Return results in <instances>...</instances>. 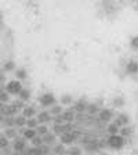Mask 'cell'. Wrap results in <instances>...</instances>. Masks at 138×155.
<instances>
[{"instance_id":"1","label":"cell","mask_w":138,"mask_h":155,"mask_svg":"<svg viewBox=\"0 0 138 155\" xmlns=\"http://www.w3.org/2000/svg\"><path fill=\"white\" fill-rule=\"evenodd\" d=\"M21 90H22V84L19 81H10L6 84V91L8 94H19Z\"/></svg>"},{"instance_id":"2","label":"cell","mask_w":138,"mask_h":155,"mask_svg":"<svg viewBox=\"0 0 138 155\" xmlns=\"http://www.w3.org/2000/svg\"><path fill=\"white\" fill-rule=\"evenodd\" d=\"M123 137L122 136H117V134H112L109 137V139H108V144L111 145V147H112V148H122L123 147Z\"/></svg>"},{"instance_id":"3","label":"cell","mask_w":138,"mask_h":155,"mask_svg":"<svg viewBox=\"0 0 138 155\" xmlns=\"http://www.w3.org/2000/svg\"><path fill=\"white\" fill-rule=\"evenodd\" d=\"M79 134H80L79 132H66L61 136V141L64 143V144H69V143L75 141V140L79 137Z\"/></svg>"},{"instance_id":"4","label":"cell","mask_w":138,"mask_h":155,"mask_svg":"<svg viewBox=\"0 0 138 155\" xmlns=\"http://www.w3.org/2000/svg\"><path fill=\"white\" fill-rule=\"evenodd\" d=\"M39 101H40V104H42V105L47 107V105H51V104L54 103L55 97L53 96L51 93H46V94H43V96L39 98Z\"/></svg>"},{"instance_id":"5","label":"cell","mask_w":138,"mask_h":155,"mask_svg":"<svg viewBox=\"0 0 138 155\" xmlns=\"http://www.w3.org/2000/svg\"><path fill=\"white\" fill-rule=\"evenodd\" d=\"M13 150H14V152H22L25 150V141L22 139H14Z\"/></svg>"},{"instance_id":"6","label":"cell","mask_w":138,"mask_h":155,"mask_svg":"<svg viewBox=\"0 0 138 155\" xmlns=\"http://www.w3.org/2000/svg\"><path fill=\"white\" fill-rule=\"evenodd\" d=\"M21 133L24 134V137H25L26 140H32L33 137H36V136H37V133H36L35 129H25V130L21 129Z\"/></svg>"},{"instance_id":"7","label":"cell","mask_w":138,"mask_h":155,"mask_svg":"<svg viewBox=\"0 0 138 155\" xmlns=\"http://www.w3.org/2000/svg\"><path fill=\"white\" fill-rule=\"evenodd\" d=\"M33 115H35V108H32V107H25L22 110V116H25L26 119L33 118Z\"/></svg>"},{"instance_id":"8","label":"cell","mask_w":138,"mask_h":155,"mask_svg":"<svg viewBox=\"0 0 138 155\" xmlns=\"http://www.w3.org/2000/svg\"><path fill=\"white\" fill-rule=\"evenodd\" d=\"M111 116H112V111H109V110H104L100 112V119L102 122H108L111 119Z\"/></svg>"},{"instance_id":"9","label":"cell","mask_w":138,"mask_h":155,"mask_svg":"<svg viewBox=\"0 0 138 155\" xmlns=\"http://www.w3.org/2000/svg\"><path fill=\"white\" fill-rule=\"evenodd\" d=\"M127 123H129V118L126 115H119L117 119H116V122H115V125L116 126H126Z\"/></svg>"},{"instance_id":"10","label":"cell","mask_w":138,"mask_h":155,"mask_svg":"<svg viewBox=\"0 0 138 155\" xmlns=\"http://www.w3.org/2000/svg\"><path fill=\"white\" fill-rule=\"evenodd\" d=\"M127 72L129 74H137L138 72V64L135 61H131L127 64Z\"/></svg>"},{"instance_id":"11","label":"cell","mask_w":138,"mask_h":155,"mask_svg":"<svg viewBox=\"0 0 138 155\" xmlns=\"http://www.w3.org/2000/svg\"><path fill=\"white\" fill-rule=\"evenodd\" d=\"M4 136H6L7 139H17V130L13 129V127H7L6 132H4Z\"/></svg>"},{"instance_id":"12","label":"cell","mask_w":138,"mask_h":155,"mask_svg":"<svg viewBox=\"0 0 138 155\" xmlns=\"http://www.w3.org/2000/svg\"><path fill=\"white\" fill-rule=\"evenodd\" d=\"M50 120V114L48 112H40L37 116V122L39 123H46Z\"/></svg>"},{"instance_id":"13","label":"cell","mask_w":138,"mask_h":155,"mask_svg":"<svg viewBox=\"0 0 138 155\" xmlns=\"http://www.w3.org/2000/svg\"><path fill=\"white\" fill-rule=\"evenodd\" d=\"M8 145H10L8 139L4 134H0V150H6Z\"/></svg>"},{"instance_id":"14","label":"cell","mask_w":138,"mask_h":155,"mask_svg":"<svg viewBox=\"0 0 138 155\" xmlns=\"http://www.w3.org/2000/svg\"><path fill=\"white\" fill-rule=\"evenodd\" d=\"M29 97H30V93H29V90H26V89H22V90L19 91V98H21V101H28Z\"/></svg>"},{"instance_id":"15","label":"cell","mask_w":138,"mask_h":155,"mask_svg":"<svg viewBox=\"0 0 138 155\" xmlns=\"http://www.w3.org/2000/svg\"><path fill=\"white\" fill-rule=\"evenodd\" d=\"M37 119H35V118H29V119H26V126H28V129H35V127H37Z\"/></svg>"},{"instance_id":"16","label":"cell","mask_w":138,"mask_h":155,"mask_svg":"<svg viewBox=\"0 0 138 155\" xmlns=\"http://www.w3.org/2000/svg\"><path fill=\"white\" fill-rule=\"evenodd\" d=\"M25 155H42V151H40L39 147H32V148H29L26 151Z\"/></svg>"},{"instance_id":"17","label":"cell","mask_w":138,"mask_h":155,"mask_svg":"<svg viewBox=\"0 0 138 155\" xmlns=\"http://www.w3.org/2000/svg\"><path fill=\"white\" fill-rule=\"evenodd\" d=\"M28 78V74H26V71L25 69H18L17 71V79H21V81H24V79H26Z\"/></svg>"},{"instance_id":"18","label":"cell","mask_w":138,"mask_h":155,"mask_svg":"<svg viewBox=\"0 0 138 155\" xmlns=\"http://www.w3.org/2000/svg\"><path fill=\"white\" fill-rule=\"evenodd\" d=\"M15 125L22 127L24 125H26V118H25V116H22V115H21V116H17V118H15Z\"/></svg>"},{"instance_id":"19","label":"cell","mask_w":138,"mask_h":155,"mask_svg":"<svg viewBox=\"0 0 138 155\" xmlns=\"http://www.w3.org/2000/svg\"><path fill=\"white\" fill-rule=\"evenodd\" d=\"M42 144H43L42 137L36 136V137H33V139H32V147H40Z\"/></svg>"},{"instance_id":"20","label":"cell","mask_w":138,"mask_h":155,"mask_svg":"<svg viewBox=\"0 0 138 155\" xmlns=\"http://www.w3.org/2000/svg\"><path fill=\"white\" fill-rule=\"evenodd\" d=\"M8 96H10V94L7 93L6 90H4L3 93L0 94V103H2V104H4V103H8Z\"/></svg>"},{"instance_id":"21","label":"cell","mask_w":138,"mask_h":155,"mask_svg":"<svg viewBox=\"0 0 138 155\" xmlns=\"http://www.w3.org/2000/svg\"><path fill=\"white\" fill-rule=\"evenodd\" d=\"M36 133H37L39 136H43V134H46V133H47V127H46L44 125L39 126L37 129H36Z\"/></svg>"},{"instance_id":"22","label":"cell","mask_w":138,"mask_h":155,"mask_svg":"<svg viewBox=\"0 0 138 155\" xmlns=\"http://www.w3.org/2000/svg\"><path fill=\"white\" fill-rule=\"evenodd\" d=\"M14 67H15V64H14L13 61H8L4 64V69H6V71H11V69H14Z\"/></svg>"},{"instance_id":"23","label":"cell","mask_w":138,"mask_h":155,"mask_svg":"<svg viewBox=\"0 0 138 155\" xmlns=\"http://www.w3.org/2000/svg\"><path fill=\"white\" fill-rule=\"evenodd\" d=\"M61 103L62 104H71L72 103V97L71 96H62Z\"/></svg>"},{"instance_id":"24","label":"cell","mask_w":138,"mask_h":155,"mask_svg":"<svg viewBox=\"0 0 138 155\" xmlns=\"http://www.w3.org/2000/svg\"><path fill=\"white\" fill-rule=\"evenodd\" d=\"M120 133H122V134H124V136H130L133 133V129H131V127H123V129L120 130Z\"/></svg>"},{"instance_id":"25","label":"cell","mask_w":138,"mask_h":155,"mask_svg":"<svg viewBox=\"0 0 138 155\" xmlns=\"http://www.w3.org/2000/svg\"><path fill=\"white\" fill-rule=\"evenodd\" d=\"M108 130H109V133H112V134H116V133H117V126H116L115 123H113V125H109Z\"/></svg>"},{"instance_id":"26","label":"cell","mask_w":138,"mask_h":155,"mask_svg":"<svg viewBox=\"0 0 138 155\" xmlns=\"http://www.w3.org/2000/svg\"><path fill=\"white\" fill-rule=\"evenodd\" d=\"M75 110L79 111V112H83V110H84V104H83V103L76 104V107H75Z\"/></svg>"},{"instance_id":"27","label":"cell","mask_w":138,"mask_h":155,"mask_svg":"<svg viewBox=\"0 0 138 155\" xmlns=\"http://www.w3.org/2000/svg\"><path fill=\"white\" fill-rule=\"evenodd\" d=\"M123 104H124V100H123V98H120V97H117V98L115 100V105L116 107H120V105H123Z\"/></svg>"},{"instance_id":"28","label":"cell","mask_w":138,"mask_h":155,"mask_svg":"<svg viewBox=\"0 0 138 155\" xmlns=\"http://www.w3.org/2000/svg\"><path fill=\"white\" fill-rule=\"evenodd\" d=\"M51 112L54 114V115H58V114H61V107H54Z\"/></svg>"},{"instance_id":"29","label":"cell","mask_w":138,"mask_h":155,"mask_svg":"<svg viewBox=\"0 0 138 155\" xmlns=\"http://www.w3.org/2000/svg\"><path fill=\"white\" fill-rule=\"evenodd\" d=\"M131 46H133V47H138V36H137V38H133Z\"/></svg>"},{"instance_id":"30","label":"cell","mask_w":138,"mask_h":155,"mask_svg":"<svg viewBox=\"0 0 138 155\" xmlns=\"http://www.w3.org/2000/svg\"><path fill=\"white\" fill-rule=\"evenodd\" d=\"M4 120V115H2V114H0V122H3Z\"/></svg>"},{"instance_id":"31","label":"cell","mask_w":138,"mask_h":155,"mask_svg":"<svg viewBox=\"0 0 138 155\" xmlns=\"http://www.w3.org/2000/svg\"><path fill=\"white\" fill-rule=\"evenodd\" d=\"M3 91H4V90H2V86H0V94L3 93Z\"/></svg>"},{"instance_id":"32","label":"cell","mask_w":138,"mask_h":155,"mask_svg":"<svg viewBox=\"0 0 138 155\" xmlns=\"http://www.w3.org/2000/svg\"><path fill=\"white\" fill-rule=\"evenodd\" d=\"M0 19H2V13H0Z\"/></svg>"}]
</instances>
